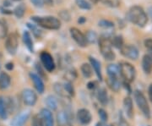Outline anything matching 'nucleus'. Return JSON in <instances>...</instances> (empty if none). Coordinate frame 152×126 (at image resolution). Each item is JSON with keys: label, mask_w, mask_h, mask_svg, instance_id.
Returning <instances> with one entry per match:
<instances>
[{"label": "nucleus", "mask_w": 152, "mask_h": 126, "mask_svg": "<svg viewBox=\"0 0 152 126\" xmlns=\"http://www.w3.org/2000/svg\"><path fill=\"white\" fill-rule=\"evenodd\" d=\"M127 18L129 21L140 27H144L148 22L146 13L140 6L131 7L127 14Z\"/></svg>", "instance_id": "obj_1"}, {"label": "nucleus", "mask_w": 152, "mask_h": 126, "mask_svg": "<svg viewBox=\"0 0 152 126\" xmlns=\"http://www.w3.org/2000/svg\"><path fill=\"white\" fill-rule=\"evenodd\" d=\"M99 49L103 58L107 61H113L115 59L116 55L113 51L112 38L110 35H103L98 39Z\"/></svg>", "instance_id": "obj_2"}, {"label": "nucleus", "mask_w": 152, "mask_h": 126, "mask_svg": "<svg viewBox=\"0 0 152 126\" xmlns=\"http://www.w3.org/2000/svg\"><path fill=\"white\" fill-rule=\"evenodd\" d=\"M31 20L39 26L48 30H58L61 27L60 21L53 16H33Z\"/></svg>", "instance_id": "obj_3"}, {"label": "nucleus", "mask_w": 152, "mask_h": 126, "mask_svg": "<svg viewBox=\"0 0 152 126\" xmlns=\"http://www.w3.org/2000/svg\"><path fill=\"white\" fill-rule=\"evenodd\" d=\"M120 75L127 82H132L134 81L136 75V70L134 67L129 63L123 62L119 66Z\"/></svg>", "instance_id": "obj_4"}, {"label": "nucleus", "mask_w": 152, "mask_h": 126, "mask_svg": "<svg viewBox=\"0 0 152 126\" xmlns=\"http://www.w3.org/2000/svg\"><path fill=\"white\" fill-rule=\"evenodd\" d=\"M134 98H135L137 105L139 106L140 109L142 111L143 114L149 119L151 117V109H150V107H149L148 102L145 95L142 93L140 91L137 90L134 92Z\"/></svg>", "instance_id": "obj_5"}, {"label": "nucleus", "mask_w": 152, "mask_h": 126, "mask_svg": "<svg viewBox=\"0 0 152 126\" xmlns=\"http://www.w3.org/2000/svg\"><path fill=\"white\" fill-rule=\"evenodd\" d=\"M18 45H19V41H18L17 34L15 33L10 34L7 37L5 41V48L7 52L10 55H15L18 49Z\"/></svg>", "instance_id": "obj_6"}, {"label": "nucleus", "mask_w": 152, "mask_h": 126, "mask_svg": "<svg viewBox=\"0 0 152 126\" xmlns=\"http://www.w3.org/2000/svg\"><path fill=\"white\" fill-rule=\"evenodd\" d=\"M69 32H70L71 37L75 40V42L80 47L85 48V47H86L87 45H88L86 37V35L84 33L82 32L81 31H80L79 29H77L75 27H71Z\"/></svg>", "instance_id": "obj_7"}, {"label": "nucleus", "mask_w": 152, "mask_h": 126, "mask_svg": "<svg viewBox=\"0 0 152 126\" xmlns=\"http://www.w3.org/2000/svg\"><path fill=\"white\" fill-rule=\"evenodd\" d=\"M40 59L42 61V64H43L44 68L48 72H53L55 70V63L53 56L49 53L48 52L43 51L40 54Z\"/></svg>", "instance_id": "obj_8"}, {"label": "nucleus", "mask_w": 152, "mask_h": 126, "mask_svg": "<svg viewBox=\"0 0 152 126\" xmlns=\"http://www.w3.org/2000/svg\"><path fill=\"white\" fill-rule=\"evenodd\" d=\"M22 100L26 106H34L37 101V96L31 89H25L21 94Z\"/></svg>", "instance_id": "obj_9"}, {"label": "nucleus", "mask_w": 152, "mask_h": 126, "mask_svg": "<svg viewBox=\"0 0 152 126\" xmlns=\"http://www.w3.org/2000/svg\"><path fill=\"white\" fill-rule=\"evenodd\" d=\"M120 50L121 53L129 59L136 60L139 58V50L133 45H124Z\"/></svg>", "instance_id": "obj_10"}, {"label": "nucleus", "mask_w": 152, "mask_h": 126, "mask_svg": "<svg viewBox=\"0 0 152 126\" xmlns=\"http://www.w3.org/2000/svg\"><path fill=\"white\" fill-rule=\"evenodd\" d=\"M31 116V110H23L20 114H18L11 121V125L12 126H23L25 123L27 121V119Z\"/></svg>", "instance_id": "obj_11"}, {"label": "nucleus", "mask_w": 152, "mask_h": 126, "mask_svg": "<svg viewBox=\"0 0 152 126\" xmlns=\"http://www.w3.org/2000/svg\"><path fill=\"white\" fill-rule=\"evenodd\" d=\"M77 119L81 125H86L91 123V121L92 119V116L89 110L86 108H81L77 113Z\"/></svg>", "instance_id": "obj_12"}, {"label": "nucleus", "mask_w": 152, "mask_h": 126, "mask_svg": "<svg viewBox=\"0 0 152 126\" xmlns=\"http://www.w3.org/2000/svg\"><path fill=\"white\" fill-rule=\"evenodd\" d=\"M39 115L42 118L43 126H53V116L50 110L42 108Z\"/></svg>", "instance_id": "obj_13"}, {"label": "nucleus", "mask_w": 152, "mask_h": 126, "mask_svg": "<svg viewBox=\"0 0 152 126\" xmlns=\"http://www.w3.org/2000/svg\"><path fill=\"white\" fill-rule=\"evenodd\" d=\"M30 77H31V81L34 84V86L37 89L38 92L41 94L43 93L44 91H45V86H44V83L42 80V78L35 73H31Z\"/></svg>", "instance_id": "obj_14"}, {"label": "nucleus", "mask_w": 152, "mask_h": 126, "mask_svg": "<svg viewBox=\"0 0 152 126\" xmlns=\"http://www.w3.org/2000/svg\"><path fill=\"white\" fill-rule=\"evenodd\" d=\"M142 68L145 74H151L152 71V52L145 54L142 59Z\"/></svg>", "instance_id": "obj_15"}, {"label": "nucleus", "mask_w": 152, "mask_h": 126, "mask_svg": "<svg viewBox=\"0 0 152 126\" xmlns=\"http://www.w3.org/2000/svg\"><path fill=\"white\" fill-rule=\"evenodd\" d=\"M57 120L59 126H67L68 125H69L70 116L67 111L62 110L57 114Z\"/></svg>", "instance_id": "obj_16"}, {"label": "nucleus", "mask_w": 152, "mask_h": 126, "mask_svg": "<svg viewBox=\"0 0 152 126\" xmlns=\"http://www.w3.org/2000/svg\"><path fill=\"white\" fill-rule=\"evenodd\" d=\"M89 59H90V62H91V65L94 69V71L96 72V75L99 79V81H102V69H101L100 62L96 59L93 58V57H90Z\"/></svg>", "instance_id": "obj_17"}, {"label": "nucleus", "mask_w": 152, "mask_h": 126, "mask_svg": "<svg viewBox=\"0 0 152 126\" xmlns=\"http://www.w3.org/2000/svg\"><path fill=\"white\" fill-rule=\"evenodd\" d=\"M124 106L127 115L129 118L132 119L134 117V107H133V101L129 97H125L124 100Z\"/></svg>", "instance_id": "obj_18"}, {"label": "nucleus", "mask_w": 152, "mask_h": 126, "mask_svg": "<svg viewBox=\"0 0 152 126\" xmlns=\"http://www.w3.org/2000/svg\"><path fill=\"white\" fill-rule=\"evenodd\" d=\"M11 77L5 73V72H1L0 73V89L5 90L10 86Z\"/></svg>", "instance_id": "obj_19"}, {"label": "nucleus", "mask_w": 152, "mask_h": 126, "mask_svg": "<svg viewBox=\"0 0 152 126\" xmlns=\"http://www.w3.org/2000/svg\"><path fill=\"white\" fill-rule=\"evenodd\" d=\"M107 83L108 85V86L112 91H113L115 92H118L120 90L121 87V83H120L118 78H114V77H108Z\"/></svg>", "instance_id": "obj_20"}, {"label": "nucleus", "mask_w": 152, "mask_h": 126, "mask_svg": "<svg viewBox=\"0 0 152 126\" xmlns=\"http://www.w3.org/2000/svg\"><path fill=\"white\" fill-rule=\"evenodd\" d=\"M23 41H24V43L26 46V48H28V50L31 52V53H33L34 51V45H33V41L32 38H31V36L29 32H25L23 33Z\"/></svg>", "instance_id": "obj_21"}, {"label": "nucleus", "mask_w": 152, "mask_h": 126, "mask_svg": "<svg viewBox=\"0 0 152 126\" xmlns=\"http://www.w3.org/2000/svg\"><path fill=\"white\" fill-rule=\"evenodd\" d=\"M97 99L101 103V104H102L103 106L107 105V102H108V97H107V92L106 88L102 87L98 90Z\"/></svg>", "instance_id": "obj_22"}, {"label": "nucleus", "mask_w": 152, "mask_h": 126, "mask_svg": "<svg viewBox=\"0 0 152 126\" xmlns=\"http://www.w3.org/2000/svg\"><path fill=\"white\" fill-rule=\"evenodd\" d=\"M107 71L109 77L118 78V75H120L119 66L118 64H109L107 68Z\"/></svg>", "instance_id": "obj_23"}, {"label": "nucleus", "mask_w": 152, "mask_h": 126, "mask_svg": "<svg viewBox=\"0 0 152 126\" xmlns=\"http://www.w3.org/2000/svg\"><path fill=\"white\" fill-rule=\"evenodd\" d=\"M0 118L2 119H6L8 118V108L6 105V101L3 97H0Z\"/></svg>", "instance_id": "obj_24"}, {"label": "nucleus", "mask_w": 152, "mask_h": 126, "mask_svg": "<svg viewBox=\"0 0 152 126\" xmlns=\"http://www.w3.org/2000/svg\"><path fill=\"white\" fill-rule=\"evenodd\" d=\"M46 104L50 110L55 111L58 108V101L55 98V97L52 95H50L46 98Z\"/></svg>", "instance_id": "obj_25"}, {"label": "nucleus", "mask_w": 152, "mask_h": 126, "mask_svg": "<svg viewBox=\"0 0 152 126\" xmlns=\"http://www.w3.org/2000/svg\"><path fill=\"white\" fill-rule=\"evenodd\" d=\"M81 72L85 78H91L92 76V67L89 64H83L81 65Z\"/></svg>", "instance_id": "obj_26"}, {"label": "nucleus", "mask_w": 152, "mask_h": 126, "mask_svg": "<svg viewBox=\"0 0 152 126\" xmlns=\"http://www.w3.org/2000/svg\"><path fill=\"white\" fill-rule=\"evenodd\" d=\"M26 8L25 4H20L19 5L15 7V10H14V14L18 19H21L26 13Z\"/></svg>", "instance_id": "obj_27"}, {"label": "nucleus", "mask_w": 152, "mask_h": 126, "mask_svg": "<svg viewBox=\"0 0 152 126\" xmlns=\"http://www.w3.org/2000/svg\"><path fill=\"white\" fill-rule=\"evenodd\" d=\"M112 45L118 49H121L124 44V38L122 36H115L112 39Z\"/></svg>", "instance_id": "obj_28"}, {"label": "nucleus", "mask_w": 152, "mask_h": 126, "mask_svg": "<svg viewBox=\"0 0 152 126\" xmlns=\"http://www.w3.org/2000/svg\"><path fill=\"white\" fill-rule=\"evenodd\" d=\"M54 91L57 92L58 95H59L62 97H69L68 94L66 93L65 90L64 88V86L60 83H55L54 84Z\"/></svg>", "instance_id": "obj_29"}, {"label": "nucleus", "mask_w": 152, "mask_h": 126, "mask_svg": "<svg viewBox=\"0 0 152 126\" xmlns=\"http://www.w3.org/2000/svg\"><path fill=\"white\" fill-rule=\"evenodd\" d=\"M8 34V26L4 20H0V39L5 38Z\"/></svg>", "instance_id": "obj_30"}, {"label": "nucleus", "mask_w": 152, "mask_h": 126, "mask_svg": "<svg viewBox=\"0 0 152 126\" xmlns=\"http://www.w3.org/2000/svg\"><path fill=\"white\" fill-rule=\"evenodd\" d=\"M86 40L87 42H88V44L96 43V41L99 39L98 38L96 32H95L94 31H89V32H87L86 35Z\"/></svg>", "instance_id": "obj_31"}, {"label": "nucleus", "mask_w": 152, "mask_h": 126, "mask_svg": "<svg viewBox=\"0 0 152 126\" xmlns=\"http://www.w3.org/2000/svg\"><path fill=\"white\" fill-rule=\"evenodd\" d=\"M76 4L79 8H80L82 10H89L91 9V3H89L86 0H75Z\"/></svg>", "instance_id": "obj_32"}, {"label": "nucleus", "mask_w": 152, "mask_h": 126, "mask_svg": "<svg viewBox=\"0 0 152 126\" xmlns=\"http://www.w3.org/2000/svg\"><path fill=\"white\" fill-rule=\"evenodd\" d=\"M26 25H27V27L32 32L33 35H34L37 38H40V37H41V36H42V32H41V30H39V28H38L36 25L31 24V23H27Z\"/></svg>", "instance_id": "obj_33"}, {"label": "nucleus", "mask_w": 152, "mask_h": 126, "mask_svg": "<svg viewBox=\"0 0 152 126\" xmlns=\"http://www.w3.org/2000/svg\"><path fill=\"white\" fill-rule=\"evenodd\" d=\"M64 86V88L65 90L66 93L68 94V96L70 97H74L75 96V89H74V86L72 85V83L70 81H67V82L63 85Z\"/></svg>", "instance_id": "obj_34"}, {"label": "nucleus", "mask_w": 152, "mask_h": 126, "mask_svg": "<svg viewBox=\"0 0 152 126\" xmlns=\"http://www.w3.org/2000/svg\"><path fill=\"white\" fill-rule=\"evenodd\" d=\"M98 26L100 27L103 28V29H112L114 27L113 22L107 21V20H102L98 22Z\"/></svg>", "instance_id": "obj_35"}, {"label": "nucleus", "mask_w": 152, "mask_h": 126, "mask_svg": "<svg viewBox=\"0 0 152 126\" xmlns=\"http://www.w3.org/2000/svg\"><path fill=\"white\" fill-rule=\"evenodd\" d=\"M101 1L104 4L110 6V7H113V8L118 7L120 4L119 0H101Z\"/></svg>", "instance_id": "obj_36"}, {"label": "nucleus", "mask_w": 152, "mask_h": 126, "mask_svg": "<svg viewBox=\"0 0 152 126\" xmlns=\"http://www.w3.org/2000/svg\"><path fill=\"white\" fill-rule=\"evenodd\" d=\"M58 15H59V17L62 20H64V21H70L71 15L70 14H69V12L68 10L60 11Z\"/></svg>", "instance_id": "obj_37"}, {"label": "nucleus", "mask_w": 152, "mask_h": 126, "mask_svg": "<svg viewBox=\"0 0 152 126\" xmlns=\"http://www.w3.org/2000/svg\"><path fill=\"white\" fill-rule=\"evenodd\" d=\"M65 76L66 79L71 82L72 80H75L77 77V75H76V72L75 70H68V71L66 72Z\"/></svg>", "instance_id": "obj_38"}, {"label": "nucleus", "mask_w": 152, "mask_h": 126, "mask_svg": "<svg viewBox=\"0 0 152 126\" xmlns=\"http://www.w3.org/2000/svg\"><path fill=\"white\" fill-rule=\"evenodd\" d=\"M32 126H43V123L42 120V118L40 115H35L32 119V123H31Z\"/></svg>", "instance_id": "obj_39"}, {"label": "nucleus", "mask_w": 152, "mask_h": 126, "mask_svg": "<svg viewBox=\"0 0 152 126\" xmlns=\"http://www.w3.org/2000/svg\"><path fill=\"white\" fill-rule=\"evenodd\" d=\"M98 115H99L101 120L102 121V122H107V119H108V115H107V112L104 109H102V108H100L99 109V111H98Z\"/></svg>", "instance_id": "obj_40"}, {"label": "nucleus", "mask_w": 152, "mask_h": 126, "mask_svg": "<svg viewBox=\"0 0 152 126\" xmlns=\"http://www.w3.org/2000/svg\"><path fill=\"white\" fill-rule=\"evenodd\" d=\"M31 2L32 3V4L37 8H42L44 5L43 0H31Z\"/></svg>", "instance_id": "obj_41"}, {"label": "nucleus", "mask_w": 152, "mask_h": 126, "mask_svg": "<svg viewBox=\"0 0 152 126\" xmlns=\"http://www.w3.org/2000/svg\"><path fill=\"white\" fill-rule=\"evenodd\" d=\"M145 47L147 49L149 50L150 52H152V39L148 38L145 41Z\"/></svg>", "instance_id": "obj_42"}, {"label": "nucleus", "mask_w": 152, "mask_h": 126, "mask_svg": "<svg viewBox=\"0 0 152 126\" xmlns=\"http://www.w3.org/2000/svg\"><path fill=\"white\" fill-rule=\"evenodd\" d=\"M96 86V81H90L87 84V87L89 88V89H91V90L95 89Z\"/></svg>", "instance_id": "obj_43"}, {"label": "nucleus", "mask_w": 152, "mask_h": 126, "mask_svg": "<svg viewBox=\"0 0 152 126\" xmlns=\"http://www.w3.org/2000/svg\"><path fill=\"white\" fill-rule=\"evenodd\" d=\"M36 68H37V71L40 73V75H38L39 76L41 77V75H42V76H45V75H44V73H43V70H42V68H41L40 64H37V66H36Z\"/></svg>", "instance_id": "obj_44"}, {"label": "nucleus", "mask_w": 152, "mask_h": 126, "mask_svg": "<svg viewBox=\"0 0 152 126\" xmlns=\"http://www.w3.org/2000/svg\"><path fill=\"white\" fill-rule=\"evenodd\" d=\"M5 68L8 70H10H10H12L14 69V64H13V63H11V62L10 63H7V64H5Z\"/></svg>", "instance_id": "obj_45"}, {"label": "nucleus", "mask_w": 152, "mask_h": 126, "mask_svg": "<svg viewBox=\"0 0 152 126\" xmlns=\"http://www.w3.org/2000/svg\"><path fill=\"white\" fill-rule=\"evenodd\" d=\"M86 21V17L81 16L78 19V23H79L80 25H83Z\"/></svg>", "instance_id": "obj_46"}, {"label": "nucleus", "mask_w": 152, "mask_h": 126, "mask_svg": "<svg viewBox=\"0 0 152 126\" xmlns=\"http://www.w3.org/2000/svg\"><path fill=\"white\" fill-rule=\"evenodd\" d=\"M118 126H129V124L124 120V119H121V120L119 121V124H118Z\"/></svg>", "instance_id": "obj_47"}, {"label": "nucleus", "mask_w": 152, "mask_h": 126, "mask_svg": "<svg viewBox=\"0 0 152 126\" xmlns=\"http://www.w3.org/2000/svg\"><path fill=\"white\" fill-rule=\"evenodd\" d=\"M0 10H1V12H2L3 14H5V15H10V14H12V11L6 10V8L5 9H4V8H1Z\"/></svg>", "instance_id": "obj_48"}, {"label": "nucleus", "mask_w": 152, "mask_h": 126, "mask_svg": "<svg viewBox=\"0 0 152 126\" xmlns=\"http://www.w3.org/2000/svg\"><path fill=\"white\" fill-rule=\"evenodd\" d=\"M148 92H149V97L151 99V101L152 102V84L149 86V90H148Z\"/></svg>", "instance_id": "obj_49"}, {"label": "nucleus", "mask_w": 152, "mask_h": 126, "mask_svg": "<svg viewBox=\"0 0 152 126\" xmlns=\"http://www.w3.org/2000/svg\"><path fill=\"white\" fill-rule=\"evenodd\" d=\"M44 4L48 5H53V0H43Z\"/></svg>", "instance_id": "obj_50"}, {"label": "nucleus", "mask_w": 152, "mask_h": 126, "mask_svg": "<svg viewBox=\"0 0 152 126\" xmlns=\"http://www.w3.org/2000/svg\"><path fill=\"white\" fill-rule=\"evenodd\" d=\"M4 7H8V6H10L11 3H10V2H8V1H4Z\"/></svg>", "instance_id": "obj_51"}, {"label": "nucleus", "mask_w": 152, "mask_h": 126, "mask_svg": "<svg viewBox=\"0 0 152 126\" xmlns=\"http://www.w3.org/2000/svg\"><path fill=\"white\" fill-rule=\"evenodd\" d=\"M90 1H91V3H93V4H97L98 2L101 1V0H90Z\"/></svg>", "instance_id": "obj_52"}, {"label": "nucleus", "mask_w": 152, "mask_h": 126, "mask_svg": "<svg viewBox=\"0 0 152 126\" xmlns=\"http://www.w3.org/2000/svg\"><path fill=\"white\" fill-rule=\"evenodd\" d=\"M96 126H102V124L99 122V123H97V124H96Z\"/></svg>", "instance_id": "obj_53"}, {"label": "nucleus", "mask_w": 152, "mask_h": 126, "mask_svg": "<svg viewBox=\"0 0 152 126\" xmlns=\"http://www.w3.org/2000/svg\"><path fill=\"white\" fill-rule=\"evenodd\" d=\"M13 1H16L17 2V1H21V0H13Z\"/></svg>", "instance_id": "obj_54"}, {"label": "nucleus", "mask_w": 152, "mask_h": 126, "mask_svg": "<svg viewBox=\"0 0 152 126\" xmlns=\"http://www.w3.org/2000/svg\"><path fill=\"white\" fill-rule=\"evenodd\" d=\"M151 16H152V9H151Z\"/></svg>", "instance_id": "obj_55"}, {"label": "nucleus", "mask_w": 152, "mask_h": 126, "mask_svg": "<svg viewBox=\"0 0 152 126\" xmlns=\"http://www.w3.org/2000/svg\"><path fill=\"white\" fill-rule=\"evenodd\" d=\"M67 126H72V125H67Z\"/></svg>", "instance_id": "obj_56"}, {"label": "nucleus", "mask_w": 152, "mask_h": 126, "mask_svg": "<svg viewBox=\"0 0 152 126\" xmlns=\"http://www.w3.org/2000/svg\"><path fill=\"white\" fill-rule=\"evenodd\" d=\"M0 68H1V65H0Z\"/></svg>", "instance_id": "obj_57"}]
</instances>
